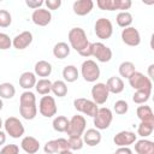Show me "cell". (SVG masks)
Segmentation results:
<instances>
[{
    "label": "cell",
    "mask_w": 154,
    "mask_h": 154,
    "mask_svg": "<svg viewBox=\"0 0 154 154\" xmlns=\"http://www.w3.org/2000/svg\"><path fill=\"white\" fill-rule=\"evenodd\" d=\"M19 113L26 120H32L37 114L36 96L32 91L25 90L19 97Z\"/></svg>",
    "instance_id": "1"
},
{
    "label": "cell",
    "mask_w": 154,
    "mask_h": 154,
    "mask_svg": "<svg viewBox=\"0 0 154 154\" xmlns=\"http://www.w3.org/2000/svg\"><path fill=\"white\" fill-rule=\"evenodd\" d=\"M67 40L70 42L71 48H73L78 53L84 51L90 43L88 41V37H87V34H85L84 29H82L79 26L70 29V31L67 34Z\"/></svg>",
    "instance_id": "2"
},
{
    "label": "cell",
    "mask_w": 154,
    "mask_h": 154,
    "mask_svg": "<svg viewBox=\"0 0 154 154\" xmlns=\"http://www.w3.org/2000/svg\"><path fill=\"white\" fill-rule=\"evenodd\" d=\"M81 73L85 82L94 83L100 78V67L96 64V61L91 59H87L81 65Z\"/></svg>",
    "instance_id": "3"
},
{
    "label": "cell",
    "mask_w": 154,
    "mask_h": 154,
    "mask_svg": "<svg viewBox=\"0 0 154 154\" xmlns=\"http://www.w3.org/2000/svg\"><path fill=\"white\" fill-rule=\"evenodd\" d=\"M129 84L132 89L135 90H149L152 91V88H153V83H152V79L143 75L142 72H138V71H135L129 78Z\"/></svg>",
    "instance_id": "4"
},
{
    "label": "cell",
    "mask_w": 154,
    "mask_h": 154,
    "mask_svg": "<svg viewBox=\"0 0 154 154\" xmlns=\"http://www.w3.org/2000/svg\"><path fill=\"white\" fill-rule=\"evenodd\" d=\"M93 122L95 125V129L97 130H106L109 128L112 120H113V113L107 107H101L97 109L96 114L93 117Z\"/></svg>",
    "instance_id": "5"
},
{
    "label": "cell",
    "mask_w": 154,
    "mask_h": 154,
    "mask_svg": "<svg viewBox=\"0 0 154 154\" xmlns=\"http://www.w3.org/2000/svg\"><path fill=\"white\" fill-rule=\"evenodd\" d=\"M87 128V120L83 116L76 114L69 120V128L66 134L69 137H82Z\"/></svg>",
    "instance_id": "6"
},
{
    "label": "cell",
    "mask_w": 154,
    "mask_h": 154,
    "mask_svg": "<svg viewBox=\"0 0 154 154\" xmlns=\"http://www.w3.org/2000/svg\"><path fill=\"white\" fill-rule=\"evenodd\" d=\"M4 128L6 135H10V137L12 138H19L25 132V128L23 123L16 117H8L4 122Z\"/></svg>",
    "instance_id": "7"
},
{
    "label": "cell",
    "mask_w": 154,
    "mask_h": 154,
    "mask_svg": "<svg viewBox=\"0 0 154 154\" xmlns=\"http://www.w3.org/2000/svg\"><path fill=\"white\" fill-rule=\"evenodd\" d=\"M58 107L55 99L49 95H43L38 102V112L45 118H52L57 114Z\"/></svg>",
    "instance_id": "8"
},
{
    "label": "cell",
    "mask_w": 154,
    "mask_h": 154,
    "mask_svg": "<svg viewBox=\"0 0 154 154\" xmlns=\"http://www.w3.org/2000/svg\"><path fill=\"white\" fill-rule=\"evenodd\" d=\"M94 31L99 38L107 40L113 34V24L108 18L101 17V18L96 19L95 25H94Z\"/></svg>",
    "instance_id": "9"
},
{
    "label": "cell",
    "mask_w": 154,
    "mask_h": 154,
    "mask_svg": "<svg viewBox=\"0 0 154 154\" xmlns=\"http://www.w3.org/2000/svg\"><path fill=\"white\" fill-rule=\"evenodd\" d=\"M73 107L76 108V111L88 116V117H94L99 109L97 105L89 99H84V97H78L73 100Z\"/></svg>",
    "instance_id": "10"
},
{
    "label": "cell",
    "mask_w": 154,
    "mask_h": 154,
    "mask_svg": "<svg viewBox=\"0 0 154 154\" xmlns=\"http://www.w3.org/2000/svg\"><path fill=\"white\" fill-rule=\"evenodd\" d=\"M96 5L100 10L103 11H116V10L126 11L131 7L132 2L131 0H97Z\"/></svg>",
    "instance_id": "11"
},
{
    "label": "cell",
    "mask_w": 154,
    "mask_h": 154,
    "mask_svg": "<svg viewBox=\"0 0 154 154\" xmlns=\"http://www.w3.org/2000/svg\"><path fill=\"white\" fill-rule=\"evenodd\" d=\"M112 49L103 45L102 42H93L91 43V57L96 58L100 63H108L112 59Z\"/></svg>",
    "instance_id": "12"
},
{
    "label": "cell",
    "mask_w": 154,
    "mask_h": 154,
    "mask_svg": "<svg viewBox=\"0 0 154 154\" xmlns=\"http://www.w3.org/2000/svg\"><path fill=\"white\" fill-rule=\"evenodd\" d=\"M43 150H45V154H60L63 152H66V150H70V147H69V142L66 138H57V140H51L48 141L45 147H43Z\"/></svg>",
    "instance_id": "13"
},
{
    "label": "cell",
    "mask_w": 154,
    "mask_h": 154,
    "mask_svg": "<svg viewBox=\"0 0 154 154\" xmlns=\"http://www.w3.org/2000/svg\"><path fill=\"white\" fill-rule=\"evenodd\" d=\"M122 41L130 47H136L141 43V35L140 31L135 26H129L124 28L122 30Z\"/></svg>",
    "instance_id": "14"
},
{
    "label": "cell",
    "mask_w": 154,
    "mask_h": 154,
    "mask_svg": "<svg viewBox=\"0 0 154 154\" xmlns=\"http://www.w3.org/2000/svg\"><path fill=\"white\" fill-rule=\"evenodd\" d=\"M91 97H93V101L96 103V105H103L107 100H108V96H109V91L106 87L105 83H95L93 87H91Z\"/></svg>",
    "instance_id": "15"
},
{
    "label": "cell",
    "mask_w": 154,
    "mask_h": 154,
    "mask_svg": "<svg viewBox=\"0 0 154 154\" xmlns=\"http://www.w3.org/2000/svg\"><path fill=\"white\" fill-rule=\"evenodd\" d=\"M136 141H137V135L135 132L128 131V130L119 131L113 137V142L118 147H129L130 144L135 143Z\"/></svg>",
    "instance_id": "16"
},
{
    "label": "cell",
    "mask_w": 154,
    "mask_h": 154,
    "mask_svg": "<svg viewBox=\"0 0 154 154\" xmlns=\"http://www.w3.org/2000/svg\"><path fill=\"white\" fill-rule=\"evenodd\" d=\"M31 20L35 25L46 26L52 20V13L47 8H42V7L37 8V10H34L32 14H31Z\"/></svg>",
    "instance_id": "17"
},
{
    "label": "cell",
    "mask_w": 154,
    "mask_h": 154,
    "mask_svg": "<svg viewBox=\"0 0 154 154\" xmlns=\"http://www.w3.org/2000/svg\"><path fill=\"white\" fill-rule=\"evenodd\" d=\"M32 34L29 31V30H25V31H22L19 32L18 35H16L12 40V46L18 49V51H23L25 49L26 47H29L32 42Z\"/></svg>",
    "instance_id": "18"
},
{
    "label": "cell",
    "mask_w": 154,
    "mask_h": 154,
    "mask_svg": "<svg viewBox=\"0 0 154 154\" xmlns=\"http://www.w3.org/2000/svg\"><path fill=\"white\" fill-rule=\"evenodd\" d=\"M94 8L93 0H76L72 5V10L77 16H87Z\"/></svg>",
    "instance_id": "19"
},
{
    "label": "cell",
    "mask_w": 154,
    "mask_h": 154,
    "mask_svg": "<svg viewBox=\"0 0 154 154\" xmlns=\"http://www.w3.org/2000/svg\"><path fill=\"white\" fill-rule=\"evenodd\" d=\"M20 148L28 154H36L40 149V142L34 136H25L20 141Z\"/></svg>",
    "instance_id": "20"
},
{
    "label": "cell",
    "mask_w": 154,
    "mask_h": 154,
    "mask_svg": "<svg viewBox=\"0 0 154 154\" xmlns=\"http://www.w3.org/2000/svg\"><path fill=\"white\" fill-rule=\"evenodd\" d=\"M83 137V142L87 144V146H90V147H94V146H97L100 142H101V132L100 130L97 129H88L84 131V134L82 135Z\"/></svg>",
    "instance_id": "21"
},
{
    "label": "cell",
    "mask_w": 154,
    "mask_h": 154,
    "mask_svg": "<svg viewBox=\"0 0 154 154\" xmlns=\"http://www.w3.org/2000/svg\"><path fill=\"white\" fill-rule=\"evenodd\" d=\"M34 73L38 77H42V78H46V77H49L52 71H53V67H52V64L46 61V60H38L36 64H35V67H34Z\"/></svg>",
    "instance_id": "22"
},
{
    "label": "cell",
    "mask_w": 154,
    "mask_h": 154,
    "mask_svg": "<svg viewBox=\"0 0 154 154\" xmlns=\"http://www.w3.org/2000/svg\"><path fill=\"white\" fill-rule=\"evenodd\" d=\"M36 82H37V79H36V75L34 72L25 71L19 76V85L25 90H30L31 88H34Z\"/></svg>",
    "instance_id": "23"
},
{
    "label": "cell",
    "mask_w": 154,
    "mask_h": 154,
    "mask_svg": "<svg viewBox=\"0 0 154 154\" xmlns=\"http://www.w3.org/2000/svg\"><path fill=\"white\" fill-rule=\"evenodd\" d=\"M105 84H106L108 91L112 93V94H120L125 88L124 81L120 77H116V76L109 77Z\"/></svg>",
    "instance_id": "24"
},
{
    "label": "cell",
    "mask_w": 154,
    "mask_h": 154,
    "mask_svg": "<svg viewBox=\"0 0 154 154\" xmlns=\"http://www.w3.org/2000/svg\"><path fill=\"white\" fill-rule=\"evenodd\" d=\"M135 152L137 154H154V142L142 138L135 142Z\"/></svg>",
    "instance_id": "25"
},
{
    "label": "cell",
    "mask_w": 154,
    "mask_h": 154,
    "mask_svg": "<svg viewBox=\"0 0 154 154\" xmlns=\"http://www.w3.org/2000/svg\"><path fill=\"white\" fill-rule=\"evenodd\" d=\"M136 114H137V118H138L141 122L154 123V113H153L150 106H148V105H146V103L137 107Z\"/></svg>",
    "instance_id": "26"
},
{
    "label": "cell",
    "mask_w": 154,
    "mask_h": 154,
    "mask_svg": "<svg viewBox=\"0 0 154 154\" xmlns=\"http://www.w3.org/2000/svg\"><path fill=\"white\" fill-rule=\"evenodd\" d=\"M78 76H79V72H78V70H77V67L75 65H66L63 69L64 82L73 83V82H76L78 79Z\"/></svg>",
    "instance_id": "27"
},
{
    "label": "cell",
    "mask_w": 154,
    "mask_h": 154,
    "mask_svg": "<svg viewBox=\"0 0 154 154\" xmlns=\"http://www.w3.org/2000/svg\"><path fill=\"white\" fill-rule=\"evenodd\" d=\"M116 22L123 29L129 28V26H131V24L134 22V17L129 11H120L116 17Z\"/></svg>",
    "instance_id": "28"
},
{
    "label": "cell",
    "mask_w": 154,
    "mask_h": 154,
    "mask_svg": "<svg viewBox=\"0 0 154 154\" xmlns=\"http://www.w3.org/2000/svg\"><path fill=\"white\" fill-rule=\"evenodd\" d=\"M70 46L66 42H58L53 47V55L58 59H65L70 54Z\"/></svg>",
    "instance_id": "29"
},
{
    "label": "cell",
    "mask_w": 154,
    "mask_h": 154,
    "mask_svg": "<svg viewBox=\"0 0 154 154\" xmlns=\"http://www.w3.org/2000/svg\"><path fill=\"white\" fill-rule=\"evenodd\" d=\"M35 89L40 95H49L52 91V82L48 78H41L36 82Z\"/></svg>",
    "instance_id": "30"
},
{
    "label": "cell",
    "mask_w": 154,
    "mask_h": 154,
    "mask_svg": "<svg viewBox=\"0 0 154 154\" xmlns=\"http://www.w3.org/2000/svg\"><path fill=\"white\" fill-rule=\"evenodd\" d=\"M69 120L70 119H67L65 116H57L53 119L52 126L58 132H66L67 131V128H69Z\"/></svg>",
    "instance_id": "31"
},
{
    "label": "cell",
    "mask_w": 154,
    "mask_h": 154,
    "mask_svg": "<svg viewBox=\"0 0 154 154\" xmlns=\"http://www.w3.org/2000/svg\"><path fill=\"white\" fill-rule=\"evenodd\" d=\"M14 94H16V88L12 83L4 82L0 84V99L10 100L14 96Z\"/></svg>",
    "instance_id": "32"
},
{
    "label": "cell",
    "mask_w": 154,
    "mask_h": 154,
    "mask_svg": "<svg viewBox=\"0 0 154 154\" xmlns=\"http://www.w3.org/2000/svg\"><path fill=\"white\" fill-rule=\"evenodd\" d=\"M52 93L58 96V97H64L66 96L67 94V85H66V82L61 81V79H58V81H54L52 82Z\"/></svg>",
    "instance_id": "33"
},
{
    "label": "cell",
    "mask_w": 154,
    "mask_h": 154,
    "mask_svg": "<svg viewBox=\"0 0 154 154\" xmlns=\"http://www.w3.org/2000/svg\"><path fill=\"white\" fill-rule=\"evenodd\" d=\"M119 75L124 78H129L135 71H136V67H135V64L131 63V61H123L120 65H119Z\"/></svg>",
    "instance_id": "34"
},
{
    "label": "cell",
    "mask_w": 154,
    "mask_h": 154,
    "mask_svg": "<svg viewBox=\"0 0 154 154\" xmlns=\"http://www.w3.org/2000/svg\"><path fill=\"white\" fill-rule=\"evenodd\" d=\"M152 91L149 90H135L134 95H132V101L137 105H144L149 97H150Z\"/></svg>",
    "instance_id": "35"
},
{
    "label": "cell",
    "mask_w": 154,
    "mask_h": 154,
    "mask_svg": "<svg viewBox=\"0 0 154 154\" xmlns=\"http://www.w3.org/2000/svg\"><path fill=\"white\" fill-rule=\"evenodd\" d=\"M154 130V123H147V122H141L137 126V135L141 137H148L153 134Z\"/></svg>",
    "instance_id": "36"
},
{
    "label": "cell",
    "mask_w": 154,
    "mask_h": 154,
    "mask_svg": "<svg viewBox=\"0 0 154 154\" xmlns=\"http://www.w3.org/2000/svg\"><path fill=\"white\" fill-rule=\"evenodd\" d=\"M113 109H114V112H116L117 114L123 116V114H125V113L129 111V103H128L125 100H118V101L114 102Z\"/></svg>",
    "instance_id": "37"
},
{
    "label": "cell",
    "mask_w": 154,
    "mask_h": 154,
    "mask_svg": "<svg viewBox=\"0 0 154 154\" xmlns=\"http://www.w3.org/2000/svg\"><path fill=\"white\" fill-rule=\"evenodd\" d=\"M12 23V16L7 10H0V28H8Z\"/></svg>",
    "instance_id": "38"
},
{
    "label": "cell",
    "mask_w": 154,
    "mask_h": 154,
    "mask_svg": "<svg viewBox=\"0 0 154 154\" xmlns=\"http://www.w3.org/2000/svg\"><path fill=\"white\" fill-rule=\"evenodd\" d=\"M70 150H79L83 148V138L82 137H69L67 140Z\"/></svg>",
    "instance_id": "39"
},
{
    "label": "cell",
    "mask_w": 154,
    "mask_h": 154,
    "mask_svg": "<svg viewBox=\"0 0 154 154\" xmlns=\"http://www.w3.org/2000/svg\"><path fill=\"white\" fill-rule=\"evenodd\" d=\"M11 46H12V40L10 38V36L5 32H0V49L6 51L11 48Z\"/></svg>",
    "instance_id": "40"
},
{
    "label": "cell",
    "mask_w": 154,
    "mask_h": 154,
    "mask_svg": "<svg viewBox=\"0 0 154 154\" xmlns=\"http://www.w3.org/2000/svg\"><path fill=\"white\" fill-rule=\"evenodd\" d=\"M0 154H19V147L17 144H5L1 150H0Z\"/></svg>",
    "instance_id": "41"
},
{
    "label": "cell",
    "mask_w": 154,
    "mask_h": 154,
    "mask_svg": "<svg viewBox=\"0 0 154 154\" xmlns=\"http://www.w3.org/2000/svg\"><path fill=\"white\" fill-rule=\"evenodd\" d=\"M43 4H45V1H42V0H25V5L29 8H32V10L41 8V6Z\"/></svg>",
    "instance_id": "42"
},
{
    "label": "cell",
    "mask_w": 154,
    "mask_h": 154,
    "mask_svg": "<svg viewBox=\"0 0 154 154\" xmlns=\"http://www.w3.org/2000/svg\"><path fill=\"white\" fill-rule=\"evenodd\" d=\"M45 5L48 7L47 10H58L61 6V0H46Z\"/></svg>",
    "instance_id": "43"
},
{
    "label": "cell",
    "mask_w": 154,
    "mask_h": 154,
    "mask_svg": "<svg viewBox=\"0 0 154 154\" xmlns=\"http://www.w3.org/2000/svg\"><path fill=\"white\" fill-rule=\"evenodd\" d=\"M116 154H132V150L129 147H118Z\"/></svg>",
    "instance_id": "44"
},
{
    "label": "cell",
    "mask_w": 154,
    "mask_h": 154,
    "mask_svg": "<svg viewBox=\"0 0 154 154\" xmlns=\"http://www.w3.org/2000/svg\"><path fill=\"white\" fill-rule=\"evenodd\" d=\"M6 142V132L0 130V146H4Z\"/></svg>",
    "instance_id": "45"
},
{
    "label": "cell",
    "mask_w": 154,
    "mask_h": 154,
    "mask_svg": "<svg viewBox=\"0 0 154 154\" xmlns=\"http://www.w3.org/2000/svg\"><path fill=\"white\" fill-rule=\"evenodd\" d=\"M153 67H154V65L152 64V65L149 66V76H148L149 78H152V77H153V73H152V69H153Z\"/></svg>",
    "instance_id": "46"
},
{
    "label": "cell",
    "mask_w": 154,
    "mask_h": 154,
    "mask_svg": "<svg viewBox=\"0 0 154 154\" xmlns=\"http://www.w3.org/2000/svg\"><path fill=\"white\" fill-rule=\"evenodd\" d=\"M2 107H4V102H2V99H0V111L2 109Z\"/></svg>",
    "instance_id": "47"
},
{
    "label": "cell",
    "mask_w": 154,
    "mask_h": 154,
    "mask_svg": "<svg viewBox=\"0 0 154 154\" xmlns=\"http://www.w3.org/2000/svg\"><path fill=\"white\" fill-rule=\"evenodd\" d=\"M60 154H73L71 150H66V152H63V153H60Z\"/></svg>",
    "instance_id": "48"
},
{
    "label": "cell",
    "mask_w": 154,
    "mask_h": 154,
    "mask_svg": "<svg viewBox=\"0 0 154 154\" xmlns=\"http://www.w3.org/2000/svg\"><path fill=\"white\" fill-rule=\"evenodd\" d=\"M4 126V122H2V119L0 118V130H1V128Z\"/></svg>",
    "instance_id": "49"
},
{
    "label": "cell",
    "mask_w": 154,
    "mask_h": 154,
    "mask_svg": "<svg viewBox=\"0 0 154 154\" xmlns=\"http://www.w3.org/2000/svg\"><path fill=\"white\" fill-rule=\"evenodd\" d=\"M114 154H116V153H114Z\"/></svg>",
    "instance_id": "50"
}]
</instances>
